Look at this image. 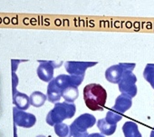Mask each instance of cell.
<instances>
[{"mask_svg": "<svg viewBox=\"0 0 154 137\" xmlns=\"http://www.w3.org/2000/svg\"><path fill=\"white\" fill-rule=\"evenodd\" d=\"M84 100L90 110L103 111L107 100L106 90L100 84H89L84 88Z\"/></svg>", "mask_w": 154, "mask_h": 137, "instance_id": "cell-1", "label": "cell"}, {"mask_svg": "<svg viewBox=\"0 0 154 137\" xmlns=\"http://www.w3.org/2000/svg\"><path fill=\"white\" fill-rule=\"evenodd\" d=\"M76 112V106L74 104H70L67 102L56 103L54 108L47 114L45 121L51 125L54 126L57 123H63L65 119H70L73 117Z\"/></svg>", "mask_w": 154, "mask_h": 137, "instance_id": "cell-2", "label": "cell"}, {"mask_svg": "<svg viewBox=\"0 0 154 137\" xmlns=\"http://www.w3.org/2000/svg\"><path fill=\"white\" fill-rule=\"evenodd\" d=\"M96 118L91 114H83L77 117L71 124L70 131L73 137H88L87 130L95 125Z\"/></svg>", "mask_w": 154, "mask_h": 137, "instance_id": "cell-3", "label": "cell"}, {"mask_svg": "<svg viewBox=\"0 0 154 137\" xmlns=\"http://www.w3.org/2000/svg\"><path fill=\"white\" fill-rule=\"evenodd\" d=\"M137 77L132 71H125L122 75V77L118 84L119 90L122 95H128L131 98H133L137 95Z\"/></svg>", "mask_w": 154, "mask_h": 137, "instance_id": "cell-4", "label": "cell"}, {"mask_svg": "<svg viewBox=\"0 0 154 137\" xmlns=\"http://www.w3.org/2000/svg\"><path fill=\"white\" fill-rule=\"evenodd\" d=\"M39 65L36 69V74L39 79L43 82L50 83L54 79V68H59L63 62H55V61H38Z\"/></svg>", "mask_w": 154, "mask_h": 137, "instance_id": "cell-5", "label": "cell"}, {"mask_svg": "<svg viewBox=\"0 0 154 137\" xmlns=\"http://www.w3.org/2000/svg\"><path fill=\"white\" fill-rule=\"evenodd\" d=\"M13 120L15 125L22 128H31L36 123V117L35 114L19 110L16 106L13 107Z\"/></svg>", "mask_w": 154, "mask_h": 137, "instance_id": "cell-6", "label": "cell"}, {"mask_svg": "<svg viewBox=\"0 0 154 137\" xmlns=\"http://www.w3.org/2000/svg\"><path fill=\"white\" fill-rule=\"evenodd\" d=\"M96 62H75L67 61L65 65L66 72L71 76H85V71L90 67L96 65Z\"/></svg>", "mask_w": 154, "mask_h": 137, "instance_id": "cell-7", "label": "cell"}, {"mask_svg": "<svg viewBox=\"0 0 154 137\" xmlns=\"http://www.w3.org/2000/svg\"><path fill=\"white\" fill-rule=\"evenodd\" d=\"M85 76H71V75H60L54 78V83L59 86L63 92L69 86L78 87L84 81Z\"/></svg>", "mask_w": 154, "mask_h": 137, "instance_id": "cell-8", "label": "cell"}, {"mask_svg": "<svg viewBox=\"0 0 154 137\" xmlns=\"http://www.w3.org/2000/svg\"><path fill=\"white\" fill-rule=\"evenodd\" d=\"M124 73V70L121 64L112 65L108 67L105 71V78L108 82L112 84H119L122 75Z\"/></svg>", "mask_w": 154, "mask_h": 137, "instance_id": "cell-9", "label": "cell"}, {"mask_svg": "<svg viewBox=\"0 0 154 137\" xmlns=\"http://www.w3.org/2000/svg\"><path fill=\"white\" fill-rule=\"evenodd\" d=\"M131 99L132 98L129 97L128 95H125L122 94L120 95L119 96H117L112 109L117 111V113H122V114L125 113L132 105V100Z\"/></svg>", "mask_w": 154, "mask_h": 137, "instance_id": "cell-10", "label": "cell"}, {"mask_svg": "<svg viewBox=\"0 0 154 137\" xmlns=\"http://www.w3.org/2000/svg\"><path fill=\"white\" fill-rule=\"evenodd\" d=\"M13 104L17 109L22 111H26L31 105L29 96L18 91L13 94Z\"/></svg>", "mask_w": 154, "mask_h": 137, "instance_id": "cell-11", "label": "cell"}, {"mask_svg": "<svg viewBox=\"0 0 154 137\" xmlns=\"http://www.w3.org/2000/svg\"><path fill=\"white\" fill-rule=\"evenodd\" d=\"M62 95H63V90L59 86H56L54 79L50 83H48L46 96H47V100L50 103H53V104L58 103L60 99L62 98Z\"/></svg>", "mask_w": 154, "mask_h": 137, "instance_id": "cell-12", "label": "cell"}, {"mask_svg": "<svg viewBox=\"0 0 154 137\" xmlns=\"http://www.w3.org/2000/svg\"><path fill=\"white\" fill-rule=\"evenodd\" d=\"M122 132L124 133V137H142L139 128L138 124L132 121H127L122 125Z\"/></svg>", "mask_w": 154, "mask_h": 137, "instance_id": "cell-13", "label": "cell"}, {"mask_svg": "<svg viewBox=\"0 0 154 137\" xmlns=\"http://www.w3.org/2000/svg\"><path fill=\"white\" fill-rule=\"evenodd\" d=\"M97 127L103 135H112L116 131V124L109 123L104 118L97 121Z\"/></svg>", "mask_w": 154, "mask_h": 137, "instance_id": "cell-14", "label": "cell"}, {"mask_svg": "<svg viewBox=\"0 0 154 137\" xmlns=\"http://www.w3.org/2000/svg\"><path fill=\"white\" fill-rule=\"evenodd\" d=\"M30 104L32 106L34 107H41L45 104V101L47 100V96L46 95L43 94L42 92H39V91H35V92H33L30 96Z\"/></svg>", "mask_w": 154, "mask_h": 137, "instance_id": "cell-15", "label": "cell"}, {"mask_svg": "<svg viewBox=\"0 0 154 137\" xmlns=\"http://www.w3.org/2000/svg\"><path fill=\"white\" fill-rule=\"evenodd\" d=\"M78 96H79V91L76 86L67 87L66 89L63 90L62 95V97L64 99V101L70 104H73V102L78 98Z\"/></svg>", "mask_w": 154, "mask_h": 137, "instance_id": "cell-16", "label": "cell"}, {"mask_svg": "<svg viewBox=\"0 0 154 137\" xmlns=\"http://www.w3.org/2000/svg\"><path fill=\"white\" fill-rule=\"evenodd\" d=\"M143 77L154 89V64H148L145 66L143 71Z\"/></svg>", "mask_w": 154, "mask_h": 137, "instance_id": "cell-17", "label": "cell"}, {"mask_svg": "<svg viewBox=\"0 0 154 137\" xmlns=\"http://www.w3.org/2000/svg\"><path fill=\"white\" fill-rule=\"evenodd\" d=\"M54 132L57 136L59 137H71V131H70V126H68L67 124L61 123H57L54 126Z\"/></svg>", "mask_w": 154, "mask_h": 137, "instance_id": "cell-18", "label": "cell"}, {"mask_svg": "<svg viewBox=\"0 0 154 137\" xmlns=\"http://www.w3.org/2000/svg\"><path fill=\"white\" fill-rule=\"evenodd\" d=\"M104 119L111 124H116L118 122H120L122 119V115L113 111H108Z\"/></svg>", "mask_w": 154, "mask_h": 137, "instance_id": "cell-19", "label": "cell"}, {"mask_svg": "<svg viewBox=\"0 0 154 137\" xmlns=\"http://www.w3.org/2000/svg\"><path fill=\"white\" fill-rule=\"evenodd\" d=\"M18 83H19V80H18V77L17 76L16 73H12V86H13V94H15L17 90V87L18 86Z\"/></svg>", "mask_w": 154, "mask_h": 137, "instance_id": "cell-20", "label": "cell"}, {"mask_svg": "<svg viewBox=\"0 0 154 137\" xmlns=\"http://www.w3.org/2000/svg\"><path fill=\"white\" fill-rule=\"evenodd\" d=\"M120 64L122 66L124 72L125 71H133L136 66L135 64H128V63H120Z\"/></svg>", "mask_w": 154, "mask_h": 137, "instance_id": "cell-21", "label": "cell"}, {"mask_svg": "<svg viewBox=\"0 0 154 137\" xmlns=\"http://www.w3.org/2000/svg\"><path fill=\"white\" fill-rule=\"evenodd\" d=\"M26 60H12L11 64H12V73H16V71L17 70V66L20 63L24 62Z\"/></svg>", "mask_w": 154, "mask_h": 137, "instance_id": "cell-22", "label": "cell"}, {"mask_svg": "<svg viewBox=\"0 0 154 137\" xmlns=\"http://www.w3.org/2000/svg\"><path fill=\"white\" fill-rule=\"evenodd\" d=\"M88 137H105V136L103 134H102V133L94 132V133H90Z\"/></svg>", "mask_w": 154, "mask_h": 137, "instance_id": "cell-23", "label": "cell"}, {"mask_svg": "<svg viewBox=\"0 0 154 137\" xmlns=\"http://www.w3.org/2000/svg\"><path fill=\"white\" fill-rule=\"evenodd\" d=\"M149 137H154V130H152L151 132H150V136Z\"/></svg>", "mask_w": 154, "mask_h": 137, "instance_id": "cell-24", "label": "cell"}, {"mask_svg": "<svg viewBox=\"0 0 154 137\" xmlns=\"http://www.w3.org/2000/svg\"><path fill=\"white\" fill-rule=\"evenodd\" d=\"M36 137H45V135H37Z\"/></svg>", "mask_w": 154, "mask_h": 137, "instance_id": "cell-25", "label": "cell"}, {"mask_svg": "<svg viewBox=\"0 0 154 137\" xmlns=\"http://www.w3.org/2000/svg\"><path fill=\"white\" fill-rule=\"evenodd\" d=\"M153 130H154V128H153Z\"/></svg>", "mask_w": 154, "mask_h": 137, "instance_id": "cell-26", "label": "cell"}]
</instances>
